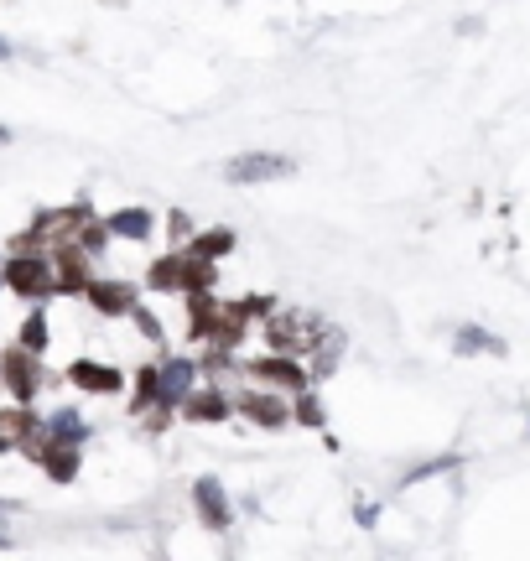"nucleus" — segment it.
Wrapping results in <instances>:
<instances>
[{
	"instance_id": "1",
	"label": "nucleus",
	"mask_w": 530,
	"mask_h": 561,
	"mask_svg": "<svg viewBox=\"0 0 530 561\" xmlns=\"http://www.w3.org/2000/svg\"><path fill=\"white\" fill-rule=\"evenodd\" d=\"M0 286H11L16 297H32V302L52 297V291H58L52 255H42V250H11V260L0 265Z\"/></svg>"
},
{
	"instance_id": "3",
	"label": "nucleus",
	"mask_w": 530,
	"mask_h": 561,
	"mask_svg": "<svg viewBox=\"0 0 530 561\" xmlns=\"http://www.w3.org/2000/svg\"><path fill=\"white\" fill-rule=\"evenodd\" d=\"M0 385L11 390V400H32L37 390H42V359L26 349V343H16V349H6L0 354Z\"/></svg>"
},
{
	"instance_id": "23",
	"label": "nucleus",
	"mask_w": 530,
	"mask_h": 561,
	"mask_svg": "<svg viewBox=\"0 0 530 561\" xmlns=\"http://www.w3.org/2000/svg\"><path fill=\"white\" fill-rule=\"evenodd\" d=\"M11 58V42H0V63H6Z\"/></svg>"
},
{
	"instance_id": "20",
	"label": "nucleus",
	"mask_w": 530,
	"mask_h": 561,
	"mask_svg": "<svg viewBox=\"0 0 530 561\" xmlns=\"http://www.w3.org/2000/svg\"><path fill=\"white\" fill-rule=\"evenodd\" d=\"M297 416H302L307 426H323V406H317L312 390H297Z\"/></svg>"
},
{
	"instance_id": "15",
	"label": "nucleus",
	"mask_w": 530,
	"mask_h": 561,
	"mask_svg": "<svg viewBox=\"0 0 530 561\" xmlns=\"http://www.w3.org/2000/svg\"><path fill=\"white\" fill-rule=\"evenodd\" d=\"M68 374H73V385H84V390H94V395H115V390L125 385L120 374L104 369V364H73Z\"/></svg>"
},
{
	"instance_id": "16",
	"label": "nucleus",
	"mask_w": 530,
	"mask_h": 561,
	"mask_svg": "<svg viewBox=\"0 0 530 561\" xmlns=\"http://www.w3.org/2000/svg\"><path fill=\"white\" fill-rule=\"evenodd\" d=\"M453 349L458 354H505V338H494L489 328H458L453 333Z\"/></svg>"
},
{
	"instance_id": "19",
	"label": "nucleus",
	"mask_w": 530,
	"mask_h": 561,
	"mask_svg": "<svg viewBox=\"0 0 530 561\" xmlns=\"http://www.w3.org/2000/svg\"><path fill=\"white\" fill-rule=\"evenodd\" d=\"M229 245H234V239H229L224 229H219V234H198V239H193V250H188V255H198V260H214V255H224Z\"/></svg>"
},
{
	"instance_id": "2",
	"label": "nucleus",
	"mask_w": 530,
	"mask_h": 561,
	"mask_svg": "<svg viewBox=\"0 0 530 561\" xmlns=\"http://www.w3.org/2000/svg\"><path fill=\"white\" fill-rule=\"evenodd\" d=\"M198 385V364L193 359H167V364H156L141 374V400L156 411H172L188 400V390Z\"/></svg>"
},
{
	"instance_id": "7",
	"label": "nucleus",
	"mask_w": 530,
	"mask_h": 561,
	"mask_svg": "<svg viewBox=\"0 0 530 561\" xmlns=\"http://www.w3.org/2000/svg\"><path fill=\"white\" fill-rule=\"evenodd\" d=\"M193 504H198V515H203L208 530H229V525H234L229 494H224L219 478H198V484H193Z\"/></svg>"
},
{
	"instance_id": "5",
	"label": "nucleus",
	"mask_w": 530,
	"mask_h": 561,
	"mask_svg": "<svg viewBox=\"0 0 530 561\" xmlns=\"http://www.w3.org/2000/svg\"><path fill=\"white\" fill-rule=\"evenodd\" d=\"M224 177L229 182H276V177H291V162L281 151H250V156H234Z\"/></svg>"
},
{
	"instance_id": "21",
	"label": "nucleus",
	"mask_w": 530,
	"mask_h": 561,
	"mask_svg": "<svg viewBox=\"0 0 530 561\" xmlns=\"http://www.w3.org/2000/svg\"><path fill=\"white\" fill-rule=\"evenodd\" d=\"M354 520H359V525H375V520H380V510H375V504H359Z\"/></svg>"
},
{
	"instance_id": "8",
	"label": "nucleus",
	"mask_w": 530,
	"mask_h": 561,
	"mask_svg": "<svg viewBox=\"0 0 530 561\" xmlns=\"http://www.w3.org/2000/svg\"><path fill=\"white\" fill-rule=\"evenodd\" d=\"M317 343V328L307 317H276L271 323V349L276 354H297V349H312Z\"/></svg>"
},
{
	"instance_id": "9",
	"label": "nucleus",
	"mask_w": 530,
	"mask_h": 561,
	"mask_svg": "<svg viewBox=\"0 0 530 561\" xmlns=\"http://www.w3.org/2000/svg\"><path fill=\"white\" fill-rule=\"evenodd\" d=\"M89 302H94L104 317H130V307H136V286H120V281H89Z\"/></svg>"
},
{
	"instance_id": "12",
	"label": "nucleus",
	"mask_w": 530,
	"mask_h": 561,
	"mask_svg": "<svg viewBox=\"0 0 530 561\" xmlns=\"http://www.w3.org/2000/svg\"><path fill=\"white\" fill-rule=\"evenodd\" d=\"M32 432H37V416H32V411H21V400H16L11 411H0V452L21 447Z\"/></svg>"
},
{
	"instance_id": "11",
	"label": "nucleus",
	"mask_w": 530,
	"mask_h": 561,
	"mask_svg": "<svg viewBox=\"0 0 530 561\" xmlns=\"http://www.w3.org/2000/svg\"><path fill=\"white\" fill-rule=\"evenodd\" d=\"M110 234L115 239H136V245H146V239L156 234V219L146 208H120V213H110Z\"/></svg>"
},
{
	"instance_id": "24",
	"label": "nucleus",
	"mask_w": 530,
	"mask_h": 561,
	"mask_svg": "<svg viewBox=\"0 0 530 561\" xmlns=\"http://www.w3.org/2000/svg\"><path fill=\"white\" fill-rule=\"evenodd\" d=\"M0 551H11V536H6V530H0Z\"/></svg>"
},
{
	"instance_id": "22",
	"label": "nucleus",
	"mask_w": 530,
	"mask_h": 561,
	"mask_svg": "<svg viewBox=\"0 0 530 561\" xmlns=\"http://www.w3.org/2000/svg\"><path fill=\"white\" fill-rule=\"evenodd\" d=\"M0 515H16V504H11V499H0Z\"/></svg>"
},
{
	"instance_id": "26",
	"label": "nucleus",
	"mask_w": 530,
	"mask_h": 561,
	"mask_svg": "<svg viewBox=\"0 0 530 561\" xmlns=\"http://www.w3.org/2000/svg\"><path fill=\"white\" fill-rule=\"evenodd\" d=\"M0 265H6V260H0Z\"/></svg>"
},
{
	"instance_id": "6",
	"label": "nucleus",
	"mask_w": 530,
	"mask_h": 561,
	"mask_svg": "<svg viewBox=\"0 0 530 561\" xmlns=\"http://www.w3.org/2000/svg\"><path fill=\"white\" fill-rule=\"evenodd\" d=\"M250 380L255 385H271V390H286V395H297V390H307V380L312 374L291 359V354H281V359H260V364H250Z\"/></svg>"
},
{
	"instance_id": "13",
	"label": "nucleus",
	"mask_w": 530,
	"mask_h": 561,
	"mask_svg": "<svg viewBox=\"0 0 530 561\" xmlns=\"http://www.w3.org/2000/svg\"><path fill=\"white\" fill-rule=\"evenodd\" d=\"M42 432H47L52 442H73V447H84L89 426H84V416H78V411H52V416L42 421Z\"/></svg>"
},
{
	"instance_id": "14",
	"label": "nucleus",
	"mask_w": 530,
	"mask_h": 561,
	"mask_svg": "<svg viewBox=\"0 0 530 561\" xmlns=\"http://www.w3.org/2000/svg\"><path fill=\"white\" fill-rule=\"evenodd\" d=\"M47 468V478H58V484H68V478L78 473V447L73 442H47V452L37 458Z\"/></svg>"
},
{
	"instance_id": "18",
	"label": "nucleus",
	"mask_w": 530,
	"mask_h": 561,
	"mask_svg": "<svg viewBox=\"0 0 530 561\" xmlns=\"http://www.w3.org/2000/svg\"><path fill=\"white\" fill-rule=\"evenodd\" d=\"M21 343H26L32 354H42V349H47V317H42V312H32V317L21 323Z\"/></svg>"
},
{
	"instance_id": "25",
	"label": "nucleus",
	"mask_w": 530,
	"mask_h": 561,
	"mask_svg": "<svg viewBox=\"0 0 530 561\" xmlns=\"http://www.w3.org/2000/svg\"><path fill=\"white\" fill-rule=\"evenodd\" d=\"M0 141H11V130H0Z\"/></svg>"
},
{
	"instance_id": "4",
	"label": "nucleus",
	"mask_w": 530,
	"mask_h": 561,
	"mask_svg": "<svg viewBox=\"0 0 530 561\" xmlns=\"http://www.w3.org/2000/svg\"><path fill=\"white\" fill-rule=\"evenodd\" d=\"M234 411H245L255 426H286V421H291V400H286V390L260 385V390H240Z\"/></svg>"
},
{
	"instance_id": "17",
	"label": "nucleus",
	"mask_w": 530,
	"mask_h": 561,
	"mask_svg": "<svg viewBox=\"0 0 530 561\" xmlns=\"http://www.w3.org/2000/svg\"><path fill=\"white\" fill-rule=\"evenodd\" d=\"M338 354H343V333L328 328V343H323V333H317V343H312V369L307 374H333Z\"/></svg>"
},
{
	"instance_id": "10",
	"label": "nucleus",
	"mask_w": 530,
	"mask_h": 561,
	"mask_svg": "<svg viewBox=\"0 0 530 561\" xmlns=\"http://www.w3.org/2000/svg\"><path fill=\"white\" fill-rule=\"evenodd\" d=\"M182 411H188L193 421H224L234 406H229V395H224V390H198V385H193V390H188V400H182Z\"/></svg>"
}]
</instances>
